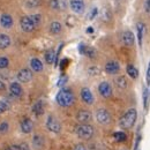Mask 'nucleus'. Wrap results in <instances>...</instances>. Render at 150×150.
Segmentation results:
<instances>
[{"label": "nucleus", "instance_id": "f257e3e1", "mask_svg": "<svg viewBox=\"0 0 150 150\" xmlns=\"http://www.w3.org/2000/svg\"><path fill=\"white\" fill-rule=\"evenodd\" d=\"M57 103L62 108L71 106L74 103V94L69 89H61L57 95Z\"/></svg>", "mask_w": 150, "mask_h": 150}, {"label": "nucleus", "instance_id": "f03ea898", "mask_svg": "<svg viewBox=\"0 0 150 150\" xmlns=\"http://www.w3.org/2000/svg\"><path fill=\"white\" fill-rule=\"evenodd\" d=\"M137 119V112L135 109H131L125 113L120 119V126L124 129H129L135 125V121Z\"/></svg>", "mask_w": 150, "mask_h": 150}, {"label": "nucleus", "instance_id": "7ed1b4c3", "mask_svg": "<svg viewBox=\"0 0 150 150\" xmlns=\"http://www.w3.org/2000/svg\"><path fill=\"white\" fill-rule=\"evenodd\" d=\"M76 134L80 139L83 140H89L94 135V128L89 124H80L76 127Z\"/></svg>", "mask_w": 150, "mask_h": 150}, {"label": "nucleus", "instance_id": "20e7f679", "mask_svg": "<svg viewBox=\"0 0 150 150\" xmlns=\"http://www.w3.org/2000/svg\"><path fill=\"white\" fill-rule=\"evenodd\" d=\"M96 119H97V121L99 124L106 125V124H109L111 121V115H110V113L108 112L105 109H99L96 112Z\"/></svg>", "mask_w": 150, "mask_h": 150}, {"label": "nucleus", "instance_id": "39448f33", "mask_svg": "<svg viewBox=\"0 0 150 150\" xmlns=\"http://www.w3.org/2000/svg\"><path fill=\"white\" fill-rule=\"evenodd\" d=\"M46 127L50 132H53V133H59L61 129V126L59 124V121L57 120L54 117L50 115L47 118V121H46Z\"/></svg>", "mask_w": 150, "mask_h": 150}, {"label": "nucleus", "instance_id": "423d86ee", "mask_svg": "<svg viewBox=\"0 0 150 150\" xmlns=\"http://www.w3.org/2000/svg\"><path fill=\"white\" fill-rule=\"evenodd\" d=\"M20 24H21L22 30L25 31V33H31L36 28L35 24H34V22L31 21L30 18H28V16H23L21 19V21H20Z\"/></svg>", "mask_w": 150, "mask_h": 150}, {"label": "nucleus", "instance_id": "0eeeda50", "mask_svg": "<svg viewBox=\"0 0 150 150\" xmlns=\"http://www.w3.org/2000/svg\"><path fill=\"white\" fill-rule=\"evenodd\" d=\"M98 91H99V94L102 95L104 98H109L112 95V87H111V84L109 82H105L104 81V82H102L99 84Z\"/></svg>", "mask_w": 150, "mask_h": 150}, {"label": "nucleus", "instance_id": "6e6552de", "mask_svg": "<svg viewBox=\"0 0 150 150\" xmlns=\"http://www.w3.org/2000/svg\"><path fill=\"white\" fill-rule=\"evenodd\" d=\"M93 115L91 113L87 110H81L77 112V115H76V119L80 124H89V121L91 120Z\"/></svg>", "mask_w": 150, "mask_h": 150}, {"label": "nucleus", "instance_id": "1a4fd4ad", "mask_svg": "<svg viewBox=\"0 0 150 150\" xmlns=\"http://www.w3.org/2000/svg\"><path fill=\"white\" fill-rule=\"evenodd\" d=\"M18 79H19L20 82L27 83V82H29V81L33 79V74H31V72H30L28 68H23V69H21L19 72Z\"/></svg>", "mask_w": 150, "mask_h": 150}, {"label": "nucleus", "instance_id": "9d476101", "mask_svg": "<svg viewBox=\"0 0 150 150\" xmlns=\"http://www.w3.org/2000/svg\"><path fill=\"white\" fill-rule=\"evenodd\" d=\"M121 40L122 43L126 45V46H132L134 44V40H135V37H134V34L129 31V30H126L122 33L121 35Z\"/></svg>", "mask_w": 150, "mask_h": 150}, {"label": "nucleus", "instance_id": "9b49d317", "mask_svg": "<svg viewBox=\"0 0 150 150\" xmlns=\"http://www.w3.org/2000/svg\"><path fill=\"white\" fill-rule=\"evenodd\" d=\"M119 69H120V66H119V64L118 62H115V61H109L106 65H105V72L108 73V74H117L118 72H119Z\"/></svg>", "mask_w": 150, "mask_h": 150}, {"label": "nucleus", "instance_id": "f8f14e48", "mask_svg": "<svg viewBox=\"0 0 150 150\" xmlns=\"http://www.w3.org/2000/svg\"><path fill=\"white\" fill-rule=\"evenodd\" d=\"M81 97H82V100L87 104H93L94 103V96L91 94L90 89H88V88H83L81 90Z\"/></svg>", "mask_w": 150, "mask_h": 150}, {"label": "nucleus", "instance_id": "ddd939ff", "mask_svg": "<svg viewBox=\"0 0 150 150\" xmlns=\"http://www.w3.org/2000/svg\"><path fill=\"white\" fill-rule=\"evenodd\" d=\"M71 8L75 13H83L84 11V2L83 0H71Z\"/></svg>", "mask_w": 150, "mask_h": 150}, {"label": "nucleus", "instance_id": "4468645a", "mask_svg": "<svg viewBox=\"0 0 150 150\" xmlns=\"http://www.w3.org/2000/svg\"><path fill=\"white\" fill-rule=\"evenodd\" d=\"M80 52L83 53L84 56L89 57V58H95L96 57V50L91 46H84V45H80Z\"/></svg>", "mask_w": 150, "mask_h": 150}, {"label": "nucleus", "instance_id": "2eb2a0df", "mask_svg": "<svg viewBox=\"0 0 150 150\" xmlns=\"http://www.w3.org/2000/svg\"><path fill=\"white\" fill-rule=\"evenodd\" d=\"M33 128H34V125H33V121L30 119L22 120V122H21V131L23 132V133L29 134L30 132L33 131Z\"/></svg>", "mask_w": 150, "mask_h": 150}, {"label": "nucleus", "instance_id": "dca6fc26", "mask_svg": "<svg viewBox=\"0 0 150 150\" xmlns=\"http://www.w3.org/2000/svg\"><path fill=\"white\" fill-rule=\"evenodd\" d=\"M0 23H1V25H2L4 28L8 29V28H11V27L13 25V19H12L11 15H8V14H4V15L1 16Z\"/></svg>", "mask_w": 150, "mask_h": 150}, {"label": "nucleus", "instance_id": "f3484780", "mask_svg": "<svg viewBox=\"0 0 150 150\" xmlns=\"http://www.w3.org/2000/svg\"><path fill=\"white\" fill-rule=\"evenodd\" d=\"M30 66H31V68H33L35 72H42V71H43V64H42V61H40L39 59H37V58L31 59Z\"/></svg>", "mask_w": 150, "mask_h": 150}, {"label": "nucleus", "instance_id": "a211bd4d", "mask_svg": "<svg viewBox=\"0 0 150 150\" xmlns=\"http://www.w3.org/2000/svg\"><path fill=\"white\" fill-rule=\"evenodd\" d=\"M9 89H11L12 95H14V96H18V97H19V96L22 95V88H21L20 83H18V82H13V83L11 84Z\"/></svg>", "mask_w": 150, "mask_h": 150}, {"label": "nucleus", "instance_id": "6ab92c4d", "mask_svg": "<svg viewBox=\"0 0 150 150\" xmlns=\"http://www.w3.org/2000/svg\"><path fill=\"white\" fill-rule=\"evenodd\" d=\"M136 30H137V40L139 45H142V39H143V31H144V24L142 22H139L136 24Z\"/></svg>", "mask_w": 150, "mask_h": 150}, {"label": "nucleus", "instance_id": "aec40b11", "mask_svg": "<svg viewBox=\"0 0 150 150\" xmlns=\"http://www.w3.org/2000/svg\"><path fill=\"white\" fill-rule=\"evenodd\" d=\"M115 83H117V87L120 88V89H126L127 86H128V81L125 76H119L117 80H115Z\"/></svg>", "mask_w": 150, "mask_h": 150}, {"label": "nucleus", "instance_id": "412c9836", "mask_svg": "<svg viewBox=\"0 0 150 150\" xmlns=\"http://www.w3.org/2000/svg\"><path fill=\"white\" fill-rule=\"evenodd\" d=\"M11 44V39L7 35H0V50L8 47Z\"/></svg>", "mask_w": 150, "mask_h": 150}, {"label": "nucleus", "instance_id": "4be33fe9", "mask_svg": "<svg viewBox=\"0 0 150 150\" xmlns=\"http://www.w3.org/2000/svg\"><path fill=\"white\" fill-rule=\"evenodd\" d=\"M61 29H62V27H61V24L59 22H52L50 24V33L53 34V35L59 34L61 31Z\"/></svg>", "mask_w": 150, "mask_h": 150}, {"label": "nucleus", "instance_id": "5701e85b", "mask_svg": "<svg viewBox=\"0 0 150 150\" xmlns=\"http://www.w3.org/2000/svg\"><path fill=\"white\" fill-rule=\"evenodd\" d=\"M126 71H127V74L131 76L132 79H136L139 76V71L136 69V67H134L133 65H128L126 67Z\"/></svg>", "mask_w": 150, "mask_h": 150}, {"label": "nucleus", "instance_id": "b1692460", "mask_svg": "<svg viewBox=\"0 0 150 150\" xmlns=\"http://www.w3.org/2000/svg\"><path fill=\"white\" fill-rule=\"evenodd\" d=\"M54 59H56V52L53 50L46 51V53H45V60H46L47 64H50V65L53 64L54 62Z\"/></svg>", "mask_w": 150, "mask_h": 150}, {"label": "nucleus", "instance_id": "393cba45", "mask_svg": "<svg viewBox=\"0 0 150 150\" xmlns=\"http://www.w3.org/2000/svg\"><path fill=\"white\" fill-rule=\"evenodd\" d=\"M33 142H34V147H35L36 149H42V148L44 147V140H43V137H42V136L36 135V136L34 137Z\"/></svg>", "mask_w": 150, "mask_h": 150}, {"label": "nucleus", "instance_id": "a878e982", "mask_svg": "<svg viewBox=\"0 0 150 150\" xmlns=\"http://www.w3.org/2000/svg\"><path fill=\"white\" fill-rule=\"evenodd\" d=\"M33 111H34L35 114H37V115H39V114H42V113L44 112V105H43V102H42V100L37 102V103L34 105Z\"/></svg>", "mask_w": 150, "mask_h": 150}, {"label": "nucleus", "instance_id": "bb28decb", "mask_svg": "<svg viewBox=\"0 0 150 150\" xmlns=\"http://www.w3.org/2000/svg\"><path fill=\"white\" fill-rule=\"evenodd\" d=\"M9 102L7 100V99H2V100H0V113H4L6 112V111H8V109H9Z\"/></svg>", "mask_w": 150, "mask_h": 150}, {"label": "nucleus", "instance_id": "cd10ccee", "mask_svg": "<svg viewBox=\"0 0 150 150\" xmlns=\"http://www.w3.org/2000/svg\"><path fill=\"white\" fill-rule=\"evenodd\" d=\"M114 139L118 141V142H124L126 139H127V136H126V134L124 133V132H117V133H114Z\"/></svg>", "mask_w": 150, "mask_h": 150}, {"label": "nucleus", "instance_id": "c85d7f7f", "mask_svg": "<svg viewBox=\"0 0 150 150\" xmlns=\"http://www.w3.org/2000/svg\"><path fill=\"white\" fill-rule=\"evenodd\" d=\"M50 7L53 9H60V0H51Z\"/></svg>", "mask_w": 150, "mask_h": 150}, {"label": "nucleus", "instance_id": "c756f323", "mask_svg": "<svg viewBox=\"0 0 150 150\" xmlns=\"http://www.w3.org/2000/svg\"><path fill=\"white\" fill-rule=\"evenodd\" d=\"M8 59L6 57H0V68H6L8 66Z\"/></svg>", "mask_w": 150, "mask_h": 150}, {"label": "nucleus", "instance_id": "7c9ffc66", "mask_svg": "<svg viewBox=\"0 0 150 150\" xmlns=\"http://www.w3.org/2000/svg\"><path fill=\"white\" fill-rule=\"evenodd\" d=\"M30 19H31V21L34 22L35 27H37L38 24L40 23V15H39V14H35V15H33Z\"/></svg>", "mask_w": 150, "mask_h": 150}, {"label": "nucleus", "instance_id": "2f4dec72", "mask_svg": "<svg viewBox=\"0 0 150 150\" xmlns=\"http://www.w3.org/2000/svg\"><path fill=\"white\" fill-rule=\"evenodd\" d=\"M8 131V124L7 122H1L0 124V132L1 133H6Z\"/></svg>", "mask_w": 150, "mask_h": 150}, {"label": "nucleus", "instance_id": "473e14b6", "mask_svg": "<svg viewBox=\"0 0 150 150\" xmlns=\"http://www.w3.org/2000/svg\"><path fill=\"white\" fill-rule=\"evenodd\" d=\"M148 95H149L148 90L144 89V90H143V105H144V106H147V103H148Z\"/></svg>", "mask_w": 150, "mask_h": 150}, {"label": "nucleus", "instance_id": "72a5a7b5", "mask_svg": "<svg viewBox=\"0 0 150 150\" xmlns=\"http://www.w3.org/2000/svg\"><path fill=\"white\" fill-rule=\"evenodd\" d=\"M146 79H147V86H150V62H149V66H148V69H147Z\"/></svg>", "mask_w": 150, "mask_h": 150}, {"label": "nucleus", "instance_id": "f704fd0d", "mask_svg": "<svg viewBox=\"0 0 150 150\" xmlns=\"http://www.w3.org/2000/svg\"><path fill=\"white\" fill-rule=\"evenodd\" d=\"M65 82H67V77H66V76H62V77L58 81V86H59V87H61V86H64V84H65Z\"/></svg>", "mask_w": 150, "mask_h": 150}, {"label": "nucleus", "instance_id": "c9c22d12", "mask_svg": "<svg viewBox=\"0 0 150 150\" xmlns=\"http://www.w3.org/2000/svg\"><path fill=\"white\" fill-rule=\"evenodd\" d=\"M99 72H100V71H99V69H98V68H90V69H89V74H91V75H97V74H99Z\"/></svg>", "mask_w": 150, "mask_h": 150}, {"label": "nucleus", "instance_id": "e433bc0d", "mask_svg": "<svg viewBox=\"0 0 150 150\" xmlns=\"http://www.w3.org/2000/svg\"><path fill=\"white\" fill-rule=\"evenodd\" d=\"M144 8H146V12L150 14V0H146V2H144Z\"/></svg>", "mask_w": 150, "mask_h": 150}, {"label": "nucleus", "instance_id": "4c0bfd02", "mask_svg": "<svg viewBox=\"0 0 150 150\" xmlns=\"http://www.w3.org/2000/svg\"><path fill=\"white\" fill-rule=\"evenodd\" d=\"M74 150H87V149H86L84 144H82V143H79V144H76V146H75Z\"/></svg>", "mask_w": 150, "mask_h": 150}, {"label": "nucleus", "instance_id": "58836bf2", "mask_svg": "<svg viewBox=\"0 0 150 150\" xmlns=\"http://www.w3.org/2000/svg\"><path fill=\"white\" fill-rule=\"evenodd\" d=\"M97 13H98V11H97V8H94V9H93V12H91V14L89 15V19H90V20H93V19H94V18H95V16L97 15Z\"/></svg>", "mask_w": 150, "mask_h": 150}, {"label": "nucleus", "instance_id": "ea45409f", "mask_svg": "<svg viewBox=\"0 0 150 150\" xmlns=\"http://www.w3.org/2000/svg\"><path fill=\"white\" fill-rule=\"evenodd\" d=\"M5 150H21V147L20 146H11V147L6 148Z\"/></svg>", "mask_w": 150, "mask_h": 150}, {"label": "nucleus", "instance_id": "a19ab883", "mask_svg": "<svg viewBox=\"0 0 150 150\" xmlns=\"http://www.w3.org/2000/svg\"><path fill=\"white\" fill-rule=\"evenodd\" d=\"M20 147H21V150H29V147L27 143H22Z\"/></svg>", "mask_w": 150, "mask_h": 150}, {"label": "nucleus", "instance_id": "79ce46f5", "mask_svg": "<svg viewBox=\"0 0 150 150\" xmlns=\"http://www.w3.org/2000/svg\"><path fill=\"white\" fill-rule=\"evenodd\" d=\"M5 89H6V86H5V83L0 81V91H4Z\"/></svg>", "mask_w": 150, "mask_h": 150}]
</instances>
